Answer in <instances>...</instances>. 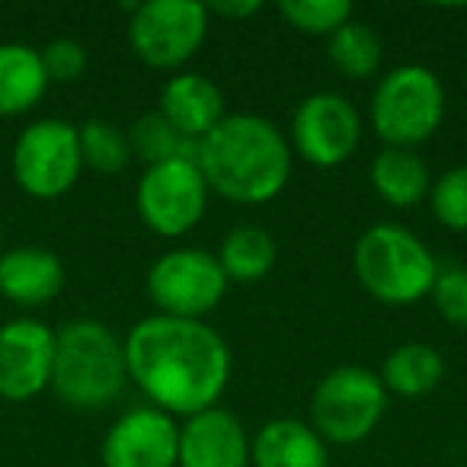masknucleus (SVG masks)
<instances>
[{
  "instance_id": "obj_1",
  "label": "nucleus",
  "mask_w": 467,
  "mask_h": 467,
  "mask_svg": "<svg viewBox=\"0 0 467 467\" xmlns=\"http://www.w3.org/2000/svg\"><path fill=\"white\" fill-rule=\"evenodd\" d=\"M129 378L167 416H195L218 407L231 381V349L205 320H138L125 337Z\"/></svg>"
},
{
  "instance_id": "obj_2",
  "label": "nucleus",
  "mask_w": 467,
  "mask_h": 467,
  "mask_svg": "<svg viewBox=\"0 0 467 467\" xmlns=\"http://www.w3.org/2000/svg\"><path fill=\"white\" fill-rule=\"evenodd\" d=\"M195 167L208 192L237 205H263L292 180V144L269 119L234 112L195 144Z\"/></svg>"
},
{
  "instance_id": "obj_3",
  "label": "nucleus",
  "mask_w": 467,
  "mask_h": 467,
  "mask_svg": "<svg viewBox=\"0 0 467 467\" xmlns=\"http://www.w3.org/2000/svg\"><path fill=\"white\" fill-rule=\"evenodd\" d=\"M129 368L125 346L99 320H71L55 330V365L52 384L65 407L80 413H97L119 400Z\"/></svg>"
},
{
  "instance_id": "obj_4",
  "label": "nucleus",
  "mask_w": 467,
  "mask_h": 467,
  "mask_svg": "<svg viewBox=\"0 0 467 467\" xmlns=\"http://www.w3.org/2000/svg\"><path fill=\"white\" fill-rule=\"evenodd\" d=\"M352 269L365 292L381 305H416L439 275V263L426 244L403 224H375L352 250Z\"/></svg>"
},
{
  "instance_id": "obj_5",
  "label": "nucleus",
  "mask_w": 467,
  "mask_h": 467,
  "mask_svg": "<svg viewBox=\"0 0 467 467\" xmlns=\"http://www.w3.org/2000/svg\"><path fill=\"white\" fill-rule=\"evenodd\" d=\"M445 119V87L422 65L388 71L371 97V129L388 148H420Z\"/></svg>"
},
{
  "instance_id": "obj_6",
  "label": "nucleus",
  "mask_w": 467,
  "mask_h": 467,
  "mask_svg": "<svg viewBox=\"0 0 467 467\" xmlns=\"http://www.w3.org/2000/svg\"><path fill=\"white\" fill-rule=\"evenodd\" d=\"M388 390L375 371L362 365L333 368L311 394V429L333 445H358L381 422Z\"/></svg>"
},
{
  "instance_id": "obj_7",
  "label": "nucleus",
  "mask_w": 467,
  "mask_h": 467,
  "mask_svg": "<svg viewBox=\"0 0 467 467\" xmlns=\"http://www.w3.org/2000/svg\"><path fill=\"white\" fill-rule=\"evenodd\" d=\"M208 7L199 0H144L131 7L129 46L148 67L176 71L202 48Z\"/></svg>"
},
{
  "instance_id": "obj_8",
  "label": "nucleus",
  "mask_w": 467,
  "mask_h": 467,
  "mask_svg": "<svg viewBox=\"0 0 467 467\" xmlns=\"http://www.w3.org/2000/svg\"><path fill=\"white\" fill-rule=\"evenodd\" d=\"M78 125L65 119H39L26 125L14 144V180L33 199H58L80 180Z\"/></svg>"
},
{
  "instance_id": "obj_9",
  "label": "nucleus",
  "mask_w": 467,
  "mask_h": 467,
  "mask_svg": "<svg viewBox=\"0 0 467 467\" xmlns=\"http://www.w3.org/2000/svg\"><path fill=\"white\" fill-rule=\"evenodd\" d=\"M227 285L218 256L199 247L170 250L150 266L148 295L163 317L202 320L221 305Z\"/></svg>"
},
{
  "instance_id": "obj_10",
  "label": "nucleus",
  "mask_w": 467,
  "mask_h": 467,
  "mask_svg": "<svg viewBox=\"0 0 467 467\" xmlns=\"http://www.w3.org/2000/svg\"><path fill=\"white\" fill-rule=\"evenodd\" d=\"M135 205L157 237H182L202 221L208 182L195 161H167L148 167L138 180Z\"/></svg>"
},
{
  "instance_id": "obj_11",
  "label": "nucleus",
  "mask_w": 467,
  "mask_h": 467,
  "mask_svg": "<svg viewBox=\"0 0 467 467\" xmlns=\"http://www.w3.org/2000/svg\"><path fill=\"white\" fill-rule=\"evenodd\" d=\"M358 141H362V119L343 93H311L295 109L292 141L288 144L311 167H339L356 154Z\"/></svg>"
},
{
  "instance_id": "obj_12",
  "label": "nucleus",
  "mask_w": 467,
  "mask_h": 467,
  "mask_svg": "<svg viewBox=\"0 0 467 467\" xmlns=\"http://www.w3.org/2000/svg\"><path fill=\"white\" fill-rule=\"evenodd\" d=\"M55 330L42 320L20 317L0 327V397L33 400L52 384Z\"/></svg>"
},
{
  "instance_id": "obj_13",
  "label": "nucleus",
  "mask_w": 467,
  "mask_h": 467,
  "mask_svg": "<svg viewBox=\"0 0 467 467\" xmlns=\"http://www.w3.org/2000/svg\"><path fill=\"white\" fill-rule=\"evenodd\" d=\"M180 426L157 407H138L109 426L99 448L103 467H176Z\"/></svg>"
},
{
  "instance_id": "obj_14",
  "label": "nucleus",
  "mask_w": 467,
  "mask_h": 467,
  "mask_svg": "<svg viewBox=\"0 0 467 467\" xmlns=\"http://www.w3.org/2000/svg\"><path fill=\"white\" fill-rule=\"evenodd\" d=\"M176 467H250V439L244 422L221 407L189 416L180 426Z\"/></svg>"
},
{
  "instance_id": "obj_15",
  "label": "nucleus",
  "mask_w": 467,
  "mask_h": 467,
  "mask_svg": "<svg viewBox=\"0 0 467 467\" xmlns=\"http://www.w3.org/2000/svg\"><path fill=\"white\" fill-rule=\"evenodd\" d=\"M161 112L182 138L199 144L221 119L224 112V97L214 87V80H208L205 74L182 71L176 78H170L161 90Z\"/></svg>"
},
{
  "instance_id": "obj_16",
  "label": "nucleus",
  "mask_w": 467,
  "mask_h": 467,
  "mask_svg": "<svg viewBox=\"0 0 467 467\" xmlns=\"http://www.w3.org/2000/svg\"><path fill=\"white\" fill-rule=\"evenodd\" d=\"M65 288V266L46 247H16L0 254V298L20 307L55 301Z\"/></svg>"
},
{
  "instance_id": "obj_17",
  "label": "nucleus",
  "mask_w": 467,
  "mask_h": 467,
  "mask_svg": "<svg viewBox=\"0 0 467 467\" xmlns=\"http://www.w3.org/2000/svg\"><path fill=\"white\" fill-rule=\"evenodd\" d=\"M254 467H327V441L301 420H273L250 441Z\"/></svg>"
},
{
  "instance_id": "obj_18",
  "label": "nucleus",
  "mask_w": 467,
  "mask_h": 467,
  "mask_svg": "<svg viewBox=\"0 0 467 467\" xmlns=\"http://www.w3.org/2000/svg\"><path fill=\"white\" fill-rule=\"evenodd\" d=\"M48 90L42 55L23 42L0 46V116H23Z\"/></svg>"
},
{
  "instance_id": "obj_19",
  "label": "nucleus",
  "mask_w": 467,
  "mask_h": 467,
  "mask_svg": "<svg viewBox=\"0 0 467 467\" xmlns=\"http://www.w3.org/2000/svg\"><path fill=\"white\" fill-rule=\"evenodd\" d=\"M371 186L388 205L394 208H413L432 189L429 167L416 150L407 148H384L371 161Z\"/></svg>"
},
{
  "instance_id": "obj_20",
  "label": "nucleus",
  "mask_w": 467,
  "mask_h": 467,
  "mask_svg": "<svg viewBox=\"0 0 467 467\" xmlns=\"http://www.w3.org/2000/svg\"><path fill=\"white\" fill-rule=\"evenodd\" d=\"M381 384L397 397H426L445 378V358L429 343H403L388 352L381 365Z\"/></svg>"
},
{
  "instance_id": "obj_21",
  "label": "nucleus",
  "mask_w": 467,
  "mask_h": 467,
  "mask_svg": "<svg viewBox=\"0 0 467 467\" xmlns=\"http://www.w3.org/2000/svg\"><path fill=\"white\" fill-rule=\"evenodd\" d=\"M275 256H279V250H275L273 234L256 224H241L221 241L218 266L227 282L254 285V282L266 279L273 273Z\"/></svg>"
},
{
  "instance_id": "obj_22",
  "label": "nucleus",
  "mask_w": 467,
  "mask_h": 467,
  "mask_svg": "<svg viewBox=\"0 0 467 467\" xmlns=\"http://www.w3.org/2000/svg\"><path fill=\"white\" fill-rule=\"evenodd\" d=\"M327 58L343 78L349 80H368L381 71L384 46L381 36L368 23L349 20L327 39Z\"/></svg>"
},
{
  "instance_id": "obj_23",
  "label": "nucleus",
  "mask_w": 467,
  "mask_h": 467,
  "mask_svg": "<svg viewBox=\"0 0 467 467\" xmlns=\"http://www.w3.org/2000/svg\"><path fill=\"white\" fill-rule=\"evenodd\" d=\"M129 144L131 157L144 161L148 167L167 161H195V141L182 138L161 112H144L129 129Z\"/></svg>"
},
{
  "instance_id": "obj_24",
  "label": "nucleus",
  "mask_w": 467,
  "mask_h": 467,
  "mask_svg": "<svg viewBox=\"0 0 467 467\" xmlns=\"http://www.w3.org/2000/svg\"><path fill=\"white\" fill-rule=\"evenodd\" d=\"M78 141L84 167L97 173H122L131 163L129 131H122L109 119H87L84 125H78Z\"/></svg>"
},
{
  "instance_id": "obj_25",
  "label": "nucleus",
  "mask_w": 467,
  "mask_h": 467,
  "mask_svg": "<svg viewBox=\"0 0 467 467\" xmlns=\"http://www.w3.org/2000/svg\"><path fill=\"white\" fill-rule=\"evenodd\" d=\"M279 14L298 33L330 39L339 26L352 20V4L349 0H282Z\"/></svg>"
},
{
  "instance_id": "obj_26",
  "label": "nucleus",
  "mask_w": 467,
  "mask_h": 467,
  "mask_svg": "<svg viewBox=\"0 0 467 467\" xmlns=\"http://www.w3.org/2000/svg\"><path fill=\"white\" fill-rule=\"evenodd\" d=\"M429 205L441 227L448 231H467V167H451L432 182Z\"/></svg>"
},
{
  "instance_id": "obj_27",
  "label": "nucleus",
  "mask_w": 467,
  "mask_h": 467,
  "mask_svg": "<svg viewBox=\"0 0 467 467\" xmlns=\"http://www.w3.org/2000/svg\"><path fill=\"white\" fill-rule=\"evenodd\" d=\"M432 305L448 324L464 327L467 330V266H448L439 269L432 285Z\"/></svg>"
},
{
  "instance_id": "obj_28",
  "label": "nucleus",
  "mask_w": 467,
  "mask_h": 467,
  "mask_svg": "<svg viewBox=\"0 0 467 467\" xmlns=\"http://www.w3.org/2000/svg\"><path fill=\"white\" fill-rule=\"evenodd\" d=\"M39 55L48 84H74L87 71V48L78 39H52Z\"/></svg>"
},
{
  "instance_id": "obj_29",
  "label": "nucleus",
  "mask_w": 467,
  "mask_h": 467,
  "mask_svg": "<svg viewBox=\"0 0 467 467\" xmlns=\"http://www.w3.org/2000/svg\"><path fill=\"white\" fill-rule=\"evenodd\" d=\"M260 10H263L260 0H214L212 7H208V14L224 16V20H250Z\"/></svg>"
},
{
  "instance_id": "obj_30",
  "label": "nucleus",
  "mask_w": 467,
  "mask_h": 467,
  "mask_svg": "<svg viewBox=\"0 0 467 467\" xmlns=\"http://www.w3.org/2000/svg\"><path fill=\"white\" fill-rule=\"evenodd\" d=\"M0 254H4V234H0Z\"/></svg>"
}]
</instances>
